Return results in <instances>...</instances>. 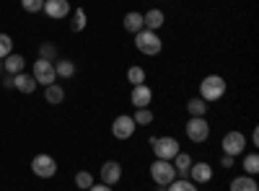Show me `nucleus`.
Masks as SVG:
<instances>
[{
    "label": "nucleus",
    "instance_id": "obj_1",
    "mask_svg": "<svg viewBox=\"0 0 259 191\" xmlns=\"http://www.w3.org/2000/svg\"><path fill=\"white\" fill-rule=\"evenodd\" d=\"M135 47L140 49V54L156 57V54H161V49H163V41H161V36H158L156 31L140 29V31L135 34Z\"/></svg>",
    "mask_w": 259,
    "mask_h": 191
},
{
    "label": "nucleus",
    "instance_id": "obj_2",
    "mask_svg": "<svg viewBox=\"0 0 259 191\" xmlns=\"http://www.w3.org/2000/svg\"><path fill=\"white\" fill-rule=\"evenodd\" d=\"M226 80L221 78V75H207V78H202V83H200V98L202 101H221L223 96H226Z\"/></svg>",
    "mask_w": 259,
    "mask_h": 191
},
{
    "label": "nucleus",
    "instance_id": "obj_3",
    "mask_svg": "<svg viewBox=\"0 0 259 191\" xmlns=\"http://www.w3.org/2000/svg\"><path fill=\"white\" fill-rule=\"evenodd\" d=\"M150 147L158 160H174L179 153V142L174 137H150Z\"/></svg>",
    "mask_w": 259,
    "mask_h": 191
},
{
    "label": "nucleus",
    "instance_id": "obj_4",
    "mask_svg": "<svg viewBox=\"0 0 259 191\" xmlns=\"http://www.w3.org/2000/svg\"><path fill=\"white\" fill-rule=\"evenodd\" d=\"M150 178L156 181V186H168L171 181L177 178V171L174 165H171V160H153L150 163Z\"/></svg>",
    "mask_w": 259,
    "mask_h": 191
},
{
    "label": "nucleus",
    "instance_id": "obj_5",
    "mask_svg": "<svg viewBox=\"0 0 259 191\" xmlns=\"http://www.w3.org/2000/svg\"><path fill=\"white\" fill-rule=\"evenodd\" d=\"M34 80H36V86H52V83L57 80V73H55V62H47V59H36L34 62Z\"/></svg>",
    "mask_w": 259,
    "mask_h": 191
},
{
    "label": "nucleus",
    "instance_id": "obj_6",
    "mask_svg": "<svg viewBox=\"0 0 259 191\" xmlns=\"http://www.w3.org/2000/svg\"><path fill=\"white\" fill-rule=\"evenodd\" d=\"M187 137H189L192 142L202 145V142L210 137V124H207V119H205V116H189V121H187Z\"/></svg>",
    "mask_w": 259,
    "mask_h": 191
},
{
    "label": "nucleus",
    "instance_id": "obj_7",
    "mask_svg": "<svg viewBox=\"0 0 259 191\" xmlns=\"http://www.w3.org/2000/svg\"><path fill=\"white\" fill-rule=\"evenodd\" d=\"M31 171L36 173V178H52L55 173H57V160L52 158V155H36L34 160H31Z\"/></svg>",
    "mask_w": 259,
    "mask_h": 191
},
{
    "label": "nucleus",
    "instance_id": "obj_8",
    "mask_svg": "<svg viewBox=\"0 0 259 191\" xmlns=\"http://www.w3.org/2000/svg\"><path fill=\"white\" fill-rule=\"evenodd\" d=\"M135 121H133V116H127V114H119L114 121H112V135L117 137V140H130L133 137V132H135Z\"/></svg>",
    "mask_w": 259,
    "mask_h": 191
},
{
    "label": "nucleus",
    "instance_id": "obj_9",
    "mask_svg": "<svg viewBox=\"0 0 259 191\" xmlns=\"http://www.w3.org/2000/svg\"><path fill=\"white\" fill-rule=\"evenodd\" d=\"M244 147H246V137L241 135V132H228L226 137H223V153L226 155H231V158H236V155H241L244 153Z\"/></svg>",
    "mask_w": 259,
    "mask_h": 191
},
{
    "label": "nucleus",
    "instance_id": "obj_10",
    "mask_svg": "<svg viewBox=\"0 0 259 191\" xmlns=\"http://www.w3.org/2000/svg\"><path fill=\"white\" fill-rule=\"evenodd\" d=\"M187 178H192V183H210L212 181V165L200 160V163H192Z\"/></svg>",
    "mask_w": 259,
    "mask_h": 191
},
{
    "label": "nucleus",
    "instance_id": "obj_11",
    "mask_svg": "<svg viewBox=\"0 0 259 191\" xmlns=\"http://www.w3.org/2000/svg\"><path fill=\"white\" fill-rule=\"evenodd\" d=\"M119 178H122V165L117 160H106L101 165V183L114 186V183H119Z\"/></svg>",
    "mask_w": 259,
    "mask_h": 191
},
{
    "label": "nucleus",
    "instance_id": "obj_12",
    "mask_svg": "<svg viewBox=\"0 0 259 191\" xmlns=\"http://www.w3.org/2000/svg\"><path fill=\"white\" fill-rule=\"evenodd\" d=\"M45 11L50 18H55V21H60V18H65V16H70V3L68 0H45Z\"/></svg>",
    "mask_w": 259,
    "mask_h": 191
},
{
    "label": "nucleus",
    "instance_id": "obj_13",
    "mask_svg": "<svg viewBox=\"0 0 259 191\" xmlns=\"http://www.w3.org/2000/svg\"><path fill=\"white\" fill-rule=\"evenodd\" d=\"M130 101H133L135 109H148V103L153 101V91H150L145 83L143 86H133V96H130Z\"/></svg>",
    "mask_w": 259,
    "mask_h": 191
},
{
    "label": "nucleus",
    "instance_id": "obj_14",
    "mask_svg": "<svg viewBox=\"0 0 259 191\" xmlns=\"http://www.w3.org/2000/svg\"><path fill=\"white\" fill-rule=\"evenodd\" d=\"M24 68H26V59H24V54H8L6 59H3V70H6V75H18V73H24Z\"/></svg>",
    "mask_w": 259,
    "mask_h": 191
},
{
    "label": "nucleus",
    "instance_id": "obj_15",
    "mask_svg": "<svg viewBox=\"0 0 259 191\" xmlns=\"http://www.w3.org/2000/svg\"><path fill=\"white\" fill-rule=\"evenodd\" d=\"M163 21H166L163 11H158V8H150L148 13H143V29L156 31V29H161V26H163Z\"/></svg>",
    "mask_w": 259,
    "mask_h": 191
},
{
    "label": "nucleus",
    "instance_id": "obj_16",
    "mask_svg": "<svg viewBox=\"0 0 259 191\" xmlns=\"http://www.w3.org/2000/svg\"><path fill=\"white\" fill-rule=\"evenodd\" d=\"M13 88L21 91V93H34L36 91V80H34V75L18 73V75H13Z\"/></svg>",
    "mask_w": 259,
    "mask_h": 191
},
{
    "label": "nucleus",
    "instance_id": "obj_17",
    "mask_svg": "<svg viewBox=\"0 0 259 191\" xmlns=\"http://www.w3.org/2000/svg\"><path fill=\"white\" fill-rule=\"evenodd\" d=\"M192 155H187V153H177V158L171 160V165H174V171H177V176H182V178H187V173H189V168H192Z\"/></svg>",
    "mask_w": 259,
    "mask_h": 191
},
{
    "label": "nucleus",
    "instance_id": "obj_18",
    "mask_svg": "<svg viewBox=\"0 0 259 191\" xmlns=\"http://www.w3.org/2000/svg\"><path fill=\"white\" fill-rule=\"evenodd\" d=\"M231 191H259V183L254 176H239L231 181Z\"/></svg>",
    "mask_w": 259,
    "mask_h": 191
},
{
    "label": "nucleus",
    "instance_id": "obj_19",
    "mask_svg": "<svg viewBox=\"0 0 259 191\" xmlns=\"http://www.w3.org/2000/svg\"><path fill=\"white\" fill-rule=\"evenodd\" d=\"M122 26H124L130 34H138V31L143 29V13H138V11H130V13L124 16V21H122Z\"/></svg>",
    "mask_w": 259,
    "mask_h": 191
},
{
    "label": "nucleus",
    "instance_id": "obj_20",
    "mask_svg": "<svg viewBox=\"0 0 259 191\" xmlns=\"http://www.w3.org/2000/svg\"><path fill=\"white\" fill-rule=\"evenodd\" d=\"M187 111H189V116H205L207 114V101H202L200 96L189 98L187 101Z\"/></svg>",
    "mask_w": 259,
    "mask_h": 191
},
{
    "label": "nucleus",
    "instance_id": "obj_21",
    "mask_svg": "<svg viewBox=\"0 0 259 191\" xmlns=\"http://www.w3.org/2000/svg\"><path fill=\"white\" fill-rule=\"evenodd\" d=\"M55 73H57V78H73L75 75V62L73 59H57Z\"/></svg>",
    "mask_w": 259,
    "mask_h": 191
},
{
    "label": "nucleus",
    "instance_id": "obj_22",
    "mask_svg": "<svg viewBox=\"0 0 259 191\" xmlns=\"http://www.w3.org/2000/svg\"><path fill=\"white\" fill-rule=\"evenodd\" d=\"M73 16H70V29L78 34V31H83L85 29V24H89V18H85V11L83 8H78V11H70Z\"/></svg>",
    "mask_w": 259,
    "mask_h": 191
},
{
    "label": "nucleus",
    "instance_id": "obj_23",
    "mask_svg": "<svg viewBox=\"0 0 259 191\" xmlns=\"http://www.w3.org/2000/svg\"><path fill=\"white\" fill-rule=\"evenodd\" d=\"M166 191H197V183H192L189 178H174L166 186Z\"/></svg>",
    "mask_w": 259,
    "mask_h": 191
},
{
    "label": "nucleus",
    "instance_id": "obj_24",
    "mask_svg": "<svg viewBox=\"0 0 259 191\" xmlns=\"http://www.w3.org/2000/svg\"><path fill=\"white\" fill-rule=\"evenodd\" d=\"M45 98H47L50 103H62V98H65V91L57 86V83H52V86H47V88H45Z\"/></svg>",
    "mask_w": 259,
    "mask_h": 191
},
{
    "label": "nucleus",
    "instance_id": "obj_25",
    "mask_svg": "<svg viewBox=\"0 0 259 191\" xmlns=\"http://www.w3.org/2000/svg\"><path fill=\"white\" fill-rule=\"evenodd\" d=\"M127 80L133 83V86H143V83H145V70L140 65H133L127 70Z\"/></svg>",
    "mask_w": 259,
    "mask_h": 191
},
{
    "label": "nucleus",
    "instance_id": "obj_26",
    "mask_svg": "<svg viewBox=\"0 0 259 191\" xmlns=\"http://www.w3.org/2000/svg\"><path fill=\"white\" fill-rule=\"evenodd\" d=\"M244 171H246V176H256L259 173V155L256 153L244 158Z\"/></svg>",
    "mask_w": 259,
    "mask_h": 191
},
{
    "label": "nucleus",
    "instance_id": "obj_27",
    "mask_svg": "<svg viewBox=\"0 0 259 191\" xmlns=\"http://www.w3.org/2000/svg\"><path fill=\"white\" fill-rule=\"evenodd\" d=\"M94 183H96V181H94V176H91L89 171H78V173H75V186H78V188H85V191H89Z\"/></svg>",
    "mask_w": 259,
    "mask_h": 191
},
{
    "label": "nucleus",
    "instance_id": "obj_28",
    "mask_svg": "<svg viewBox=\"0 0 259 191\" xmlns=\"http://www.w3.org/2000/svg\"><path fill=\"white\" fill-rule=\"evenodd\" d=\"M133 121L140 124V126H148L150 121H153V111H150V109H138L135 116H133Z\"/></svg>",
    "mask_w": 259,
    "mask_h": 191
},
{
    "label": "nucleus",
    "instance_id": "obj_29",
    "mask_svg": "<svg viewBox=\"0 0 259 191\" xmlns=\"http://www.w3.org/2000/svg\"><path fill=\"white\" fill-rule=\"evenodd\" d=\"M13 52V39L8 34H0V59H6Z\"/></svg>",
    "mask_w": 259,
    "mask_h": 191
},
{
    "label": "nucleus",
    "instance_id": "obj_30",
    "mask_svg": "<svg viewBox=\"0 0 259 191\" xmlns=\"http://www.w3.org/2000/svg\"><path fill=\"white\" fill-rule=\"evenodd\" d=\"M39 54H41V59L55 62V57H57V47H55V44H50V41H45V44L39 47Z\"/></svg>",
    "mask_w": 259,
    "mask_h": 191
},
{
    "label": "nucleus",
    "instance_id": "obj_31",
    "mask_svg": "<svg viewBox=\"0 0 259 191\" xmlns=\"http://www.w3.org/2000/svg\"><path fill=\"white\" fill-rule=\"evenodd\" d=\"M21 8H24L26 13H39L41 8H45V0H21Z\"/></svg>",
    "mask_w": 259,
    "mask_h": 191
},
{
    "label": "nucleus",
    "instance_id": "obj_32",
    "mask_svg": "<svg viewBox=\"0 0 259 191\" xmlns=\"http://www.w3.org/2000/svg\"><path fill=\"white\" fill-rule=\"evenodd\" d=\"M89 191H112V186H106V183H94Z\"/></svg>",
    "mask_w": 259,
    "mask_h": 191
},
{
    "label": "nucleus",
    "instance_id": "obj_33",
    "mask_svg": "<svg viewBox=\"0 0 259 191\" xmlns=\"http://www.w3.org/2000/svg\"><path fill=\"white\" fill-rule=\"evenodd\" d=\"M221 163H223V168H231V165H233V158L226 155V158H221Z\"/></svg>",
    "mask_w": 259,
    "mask_h": 191
},
{
    "label": "nucleus",
    "instance_id": "obj_34",
    "mask_svg": "<svg viewBox=\"0 0 259 191\" xmlns=\"http://www.w3.org/2000/svg\"><path fill=\"white\" fill-rule=\"evenodd\" d=\"M3 86H6V88H13V75H6V78H3Z\"/></svg>",
    "mask_w": 259,
    "mask_h": 191
},
{
    "label": "nucleus",
    "instance_id": "obj_35",
    "mask_svg": "<svg viewBox=\"0 0 259 191\" xmlns=\"http://www.w3.org/2000/svg\"><path fill=\"white\" fill-rule=\"evenodd\" d=\"M251 142H254V145H259V130H254V132H251Z\"/></svg>",
    "mask_w": 259,
    "mask_h": 191
},
{
    "label": "nucleus",
    "instance_id": "obj_36",
    "mask_svg": "<svg viewBox=\"0 0 259 191\" xmlns=\"http://www.w3.org/2000/svg\"><path fill=\"white\" fill-rule=\"evenodd\" d=\"M156 191H166V186H156Z\"/></svg>",
    "mask_w": 259,
    "mask_h": 191
},
{
    "label": "nucleus",
    "instance_id": "obj_37",
    "mask_svg": "<svg viewBox=\"0 0 259 191\" xmlns=\"http://www.w3.org/2000/svg\"><path fill=\"white\" fill-rule=\"evenodd\" d=\"M0 73H6V70H3V62H0Z\"/></svg>",
    "mask_w": 259,
    "mask_h": 191
}]
</instances>
